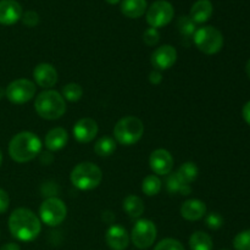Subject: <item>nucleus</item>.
I'll use <instances>...</instances> for the list:
<instances>
[{
  "mask_svg": "<svg viewBox=\"0 0 250 250\" xmlns=\"http://www.w3.org/2000/svg\"><path fill=\"white\" fill-rule=\"evenodd\" d=\"M9 229L12 237L21 242H32L42 231L41 220L32 210L19 208L9 217Z\"/></svg>",
  "mask_w": 250,
  "mask_h": 250,
  "instance_id": "1",
  "label": "nucleus"
},
{
  "mask_svg": "<svg viewBox=\"0 0 250 250\" xmlns=\"http://www.w3.org/2000/svg\"><path fill=\"white\" fill-rule=\"evenodd\" d=\"M42 149V142L37 134L32 132H20L12 137L9 144V155L20 164L28 163L37 158Z\"/></svg>",
  "mask_w": 250,
  "mask_h": 250,
  "instance_id": "2",
  "label": "nucleus"
},
{
  "mask_svg": "<svg viewBox=\"0 0 250 250\" xmlns=\"http://www.w3.org/2000/svg\"><path fill=\"white\" fill-rule=\"evenodd\" d=\"M37 114L44 120H58L66 112V102L56 90H44L34 102Z\"/></svg>",
  "mask_w": 250,
  "mask_h": 250,
  "instance_id": "3",
  "label": "nucleus"
},
{
  "mask_svg": "<svg viewBox=\"0 0 250 250\" xmlns=\"http://www.w3.org/2000/svg\"><path fill=\"white\" fill-rule=\"evenodd\" d=\"M71 183L81 190H92L102 183L103 172L93 163H81L71 171Z\"/></svg>",
  "mask_w": 250,
  "mask_h": 250,
  "instance_id": "4",
  "label": "nucleus"
},
{
  "mask_svg": "<svg viewBox=\"0 0 250 250\" xmlns=\"http://www.w3.org/2000/svg\"><path fill=\"white\" fill-rule=\"evenodd\" d=\"M144 134V125L138 117H122L114 127L115 141L121 146H133L138 143Z\"/></svg>",
  "mask_w": 250,
  "mask_h": 250,
  "instance_id": "5",
  "label": "nucleus"
},
{
  "mask_svg": "<svg viewBox=\"0 0 250 250\" xmlns=\"http://www.w3.org/2000/svg\"><path fill=\"white\" fill-rule=\"evenodd\" d=\"M193 42L202 53L207 55H214L219 53L224 46V36L215 27L205 26L195 31Z\"/></svg>",
  "mask_w": 250,
  "mask_h": 250,
  "instance_id": "6",
  "label": "nucleus"
},
{
  "mask_svg": "<svg viewBox=\"0 0 250 250\" xmlns=\"http://www.w3.org/2000/svg\"><path fill=\"white\" fill-rule=\"evenodd\" d=\"M39 216L46 226H59L67 216V208L58 197L46 198L39 208Z\"/></svg>",
  "mask_w": 250,
  "mask_h": 250,
  "instance_id": "7",
  "label": "nucleus"
},
{
  "mask_svg": "<svg viewBox=\"0 0 250 250\" xmlns=\"http://www.w3.org/2000/svg\"><path fill=\"white\" fill-rule=\"evenodd\" d=\"M158 234L155 224L150 220L141 219L134 224L129 239L138 249H148L154 244Z\"/></svg>",
  "mask_w": 250,
  "mask_h": 250,
  "instance_id": "8",
  "label": "nucleus"
},
{
  "mask_svg": "<svg viewBox=\"0 0 250 250\" xmlns=\"http://www.w3.org/2000/svg\"><path fill=\"white\" fill-rule=\"evenodd\" d=\"M36 92V83L27 80V78H20V80L12 81L7 85L6 90H5V95L12 104L21 105L33 99Z\"/></svg>",
  "mask_w": 250,
  "mask_h": 250,
  "instance_id": "9",
  "label": "nucleus"
},
{
  "mask_svg": "<svg viewBox=\"0 0 250 250\" xmlns=\"http://www.w3.org/2000/svg\"><path fill=\"white\" fill-rule=\"evenodd\" d=\"M175 10L173 6L166 0H156L146 10V22L151 28H161L167 26L173 19Z\"/></svg>",
  "mask_w": 250,
  "mask_h": 250,
  "instance_id": "10",
  "label": "nucleus"
},
{
  "mask_svg": "<svg viewBox=\"0 0 250 250\" xmlns=\"http://www.w3.org/2000/svg\"><path fill=\"white\" fill-rule=\"evenodd\" d=\"M176 61H177V51L168 44L156 48L150 58V62L154 70H158L160 72L172 67Z\"/></svg>",
  "mask_w": 250,
  "mask_h": 250,
  "instance_id": "11",
  "label": "nucleus"
},
{
  "mask_svg": "<svg viewBox=\"0 0 250 250\" xmlns=\"http://www.w3.org/2000/svg\"><path fill=\"white\" fill-rule=\"evenodd\" d=\"M149 165L156 176H166L172 171L173 158L166 149H156L150 154Z\"/></svg>",
  "mask_w": 250,
  "mask_h": 250,
  "instance_id": "12",
  "label": "nucleus"
},
{
  "mask_svg": "<svg viewBox=\"0 0 250 250\" xmlns=\"http://www.w3.org/2000/svg\"><path fill=\"white\" fill-rule=\"evenodd\" d=\"M98 131L99 128L95 120L84 117V119L78 120L73 126V137L78 143H90L97 137Z\"/></svg>",
  "mask_w": 250,
  "mask_h": 250,
  "instance_id": "13",
  "label": "nucleus"
},
{
  "mask_svg": "<svg viewBox=\"0 0 250 250\" xmlns=\"http://www.w3.org/2000/svg\"><path fill=\"white\" fill-rule=\"evenodd\" d=\"M34 82L42 88H51L58 82V71L50 63H39L33 70Z\"/></svg>",
  "mask_w": 250,
  "mask_h": 250,
  "instance_id": "14",
  "label": "nucleus"
},
{
  "mask_svg": "<svg viewBox=\"0 0 250 250\" xmlns=\"http://www.w3.org/2000/svg\"><path fill=\"white\" fill-rule=\"evenodd\" d=\"M105 241L111 250H125L129 244V234L120 225H111L105 233Z\"/></svg>",
  "mask_w": 250,
  "mask_h": 250,
  "instance_id": "15",
  "label": "nucleus"
},
{
  "mask_svg": "<svg viewBox=\"0 0 250 250\" xmlns=\"http://www.w3.org/2000/svg\"><path fill=\"white\" fill-rule=\"evenodd\" d=\"M22 7L16 0H0V23L11 26L21 20Z\"/></svg>",
  "mask_w": 250,
  "mask_h": 250,
  "instance_id": "16",
  "label": "nucleus"
},
{
  "mask_svg": "<svg viewBox=\"0 0 250 250\" xmlns=\"http://www.w3.org/2000/svg\"><path fill=\"white\" fill-rule=\"evenodd\" d=\"M181 215L187 221H199L207 215V205L199 199L186 200L181 207Z\"/></svg>",
  "mask_w": 250,
  "mask_h": 250,
  "instance_id": "17",
  "label": "nucleus"
},
{
  "mask_svg": "<svg viewBox=\"0 0 250 250\" xmlns=\"http://www.w3.org/2000/svg\"><path fill=\"white\" fill-rule=\"evenodd\" d=\"M67 131L62 127H55V128L50 129L45 136V146L50 151L61 150L67 144Z\"/></svg>",
  "mask_w": 250,
  "mask_h": 250,
  "instance_id": "18",
  "label": "nucleus"
},
{
  "mask_svg": "<svg viewBox=\"0 0 250 250\" xmlns=\"http://www.w3.org/2000/svg\"><path fill=\"white\" fill-rule=\"evenodd\" d=\"M212 11H214V6L210 0H198L190 9L189 17L195 24L204 23L211 17Z\"/></svg>",
  "mask_w": 250,
  "mask_h": 250,
  "instance_id": "19",
  "label": "nucleus"
},
{
  "mask_svg": "<svg viewBox=\"0 0 250 250\" xmlns=\"http://www.w3.org/2000/svg\"><path fill=\"white\" fill-rule=\"evenodd\" d=\"M146 0H122L121 12L128 19H138L146 11Z\"/></svg>",
  "mask_w": 250,
  "mask_h": 250,
  "instance_id": "20",
  "label": "nucleus"
},
{
  "mask_svg": "<svg viewBox=\"0 0 250 250\" xmlns=\"http://www.w3.org/2000/svg\"><path fill=\"white\" fill-rule=\"evenodd\" d=\"M144 203L139 197L129 194L124 200V210L131 219H139L144 212Z\"/></svg>",
  "mask_w": 250,
  "mask_h": 250,
  "instance_id": "21",
  "label": "nucleus"
},
{
  "mask_svg": "<svg viewBox=\"0 0 250 250\" xmlns=\"http://www.w3.org/2000/svg\"><path fill=\"white\" fill-rule=\"evenodd\" d=\"M175 173L183 185L189 186L190 183H193L197 180L198 175H199V168H198V166L194 163L188 161V163L182 164Z\"/></svg>",
  "mask_w": 250,
  "mask_h": 250,
  "instance_id": "22",
  "label": "nucleus"
},
{
  "mask_svg": "<svg viewBox=\"0 0 250 250\" xmlns=\"http://www.w3.org/2000/svg\"><path fill=\"white\" fill-rule=\"evenodd\" d=\"M189 247L192 250H212V239L208 233L198 231L189 238Z\"/></svg>",
  "mask_w": 250,
  "mask_h": 250,
  "instance_id": "23",
  "label": "nucleus"
},
{
  "mask_svg": "<svg viewBox=\"0 0 250 250\" xmlns=\"http://www.w3.org/2000/svg\"><path fill=\"white\" fill-rule=\"evenodd\" d=\"M94 151L99 156H110L116 151V141L110 136H104L95 142Z\"/></svg>",
  "mask_w": 250,
  "mask_h": 250,
  "instance_id": "24",
  "label": "nucleus"
},
{
  "mask_svg": "<svg viewBox=\"0 0 250 250\" xmlns=\"http://www.w3.org/2000/svg\"><path fill=\"white\" fill-rule=\"evenodd\" d=\"M161 187H163V182L159 178V176L156 175L146 176L143 180V183H142V190L148 197H153V195L159 194L161 190Z\"/></svg>",
  "mask_w": 250,
  "mask_h": 250,
  "instance_id": "25",
  "label": "nucleus"
},
{
  "mask_svg": "<svg viewBox=\"0 0 250 250\" xmlns=\"http://www.w3.org/2000/svg\"><path fill=\"white\" fill-rule=\"evenodd\" d=\"M177 28L180 31L181 36L185 38H192L197 31V24L193 22V20L189 16H182L177 21Z\"/></svg>",
  "mask_w": 250,
  "mask_h": 250,
  "instance_id": "26",
  "label": "nucleus"
},
{
  "mask_svg": "<svg viewBox=\"0 0 250 250\" xmlns=\"http://www.w3.org/2000/svg\"><path fill=\"white\" fill-rule=\"evenodd\" d=\"M62 98L71 103L78 102L83 95V88L78 83H68L62 88Z\"/></svg>",
  "mask_w": 250,
  "mask_h": 250,
  "instance_id": "27",
  "label": "nucleus"
},
{
  "mask_svg": "<svg viewBox=\"0 0 250 250\" xmlns=\"http://www.w3.org/2000/svg\"><path fill=\"white\" fill-rule=\"evenodd\" d=\"M233 248L236 250H250V229L239 232L234 237Z\"/></svg>",
  "mask_w": 250,
  "mask_h": 250,
  "instance_id": "28",
  "label": "nucleus"
},
{
  "mask_svg": "<svg viewBox=\"0 0 250 250\" xmlns=\"http://www.w3.org/2000/svg\"><path fill=\"white\" fill-rule=\"evenodd\" d=\"M154 250H186L180 241L173 238H165L159 242Z\"/></svg>",
  "mask_w": 250,
  "mask_h": 250,
  "instance_id": "29",
  "label": "nucleus"
},
{
  "mask_svg": "<svg viewBox=\"0 0 250 250\" xmlns=\"http://www.w3.org/2000/svg\"><path fill=\"white\" fill-rule=\"evenodd\" d=\"M186 185H183L178 177L176 176V173H172L167 177V181H166V189L170 194H176V193H181L182 188L185 187Z\"/></svg>",
  "mask_w": 250,
  "mask_h": 250,
  "instance_id": "30",
  "label": "nucleus"
},
{
  "mask_svg": "<svg viewBox=\"0 0 250 250\" xmlns=\"http://www.w3.org/2000/svg\"><path fill=\"white\" fill-rule=\"evenodd\" d=\"M205 224L210 229H219L224 225V217L219 212H210L209 215H207Z\"/></svg>",
  "mask_w": 250,
  "mask_h": 250,
  "instance_id": "31",
  "label": "nucleus"
},
{
  "mask_svg": "<svg viewBox=\"0 0 250 250\" xmlns=\"http://www.w3.org/2000/svg\"><path fill=\"white\" fill-rule=\"evenodd\" d=\"M143 41L144 43L148 46H154L159 43L160 41V33L158 32L156 28H148L143 34Z\"/></svg>",
  "mask_w": 250,
  "mask_h": 250,
  "instance_id": "32",
  "label": "nucleus"
},
{
  "mask_svg": "<svg viewBox=\"0 0 250 250\" xmlns=\"http://www.w3.org/2000/svg\"><path fill=\"white\" fill-rule=\"evenodd\" d=\"M22 22L28 27H34L39 23V15L36 11H27L22 15Z\"/></svg>",
  "mask_w": 250,
  "mask_h": 250,
  "instance_id": "33",
  "label": "nucleus"
},
{
  "mask_svg": "<svg viewBox=\"0 0 250 250\" xmlns=\"http://www.w3.org/2000/svg\"><path fill=\"white\" fill-rule=\"evenodd\" d=\"M9 205H10L9 194H7L4 189L0 188V214L6 212L7 209H9Z\"/></svg>",
  "mask_w": 250,
  "mask_h": 250,
  "instance_id": "34",
  "label": "nucleus"
},
{
  "mask_svg": "<svg viewBox=\"0 0 250 250\" xmlns=\"http://www.w3.org/2000/svg\"><path fill=\"white\" fill-rule=\"evenodd\" d=\"M149 81H150L151 84L154 85H158L163 82V75H161L160 71L158 70H154L151 71L150 75H149Z\"/></svg>",
  "mask_w": 250,
  "mask_h": 250,
  "instance_id": "35",
  "label": "nucleus"
},
{
  "mask_svg": "<svg viewBox=\"0 0 250 250\" xmlns=\"http://www.w3.org/2000/svg\"><path fill=\"white\" fill-rule=\"evenodd\" d=\"M242 115H243L244 121L250 126V102L246 103L243 106V110H242Z\"/></svg>",
  "mask_w": 250,
  "mask_h": 250,
  "instance_id": "36",
  "label": "nucleus"
},
{
  "mask_svg": "<svg viewBox=\"0 0 250 250\" xmlns=\"http://www.w3.org/2000/svg\"><path fill=\"white\" fill-rule=\"evenodd\" d=\"M103 221H105L106 224H112L115 221V215L111 211H104L102 215Z\"/></svg>",
  "mask_w": 250,
  "mask_h": 250,
  "instance_id": "37",
  "label": "nucleus"
},
{
  "mask_svg": "<svg viewBox=\"0 0 250 250\" xmlns=\"http://www.w3.org/2000/svg\"><path fill=\"white\" fill-rule=\"evenodd\" d=\"M0 250H21L20 249V246L16 243H7L4 244V246L0 248Z\"/></svg>",
  "mask_w": 250,
  "mask_h": 250,
  "instance_id": "38",
  "label": "nucleus"
},
{
  "mask_svg": "<svg viewBox=\"0 0 250 250\" xmlns=\"http://www.w3.org/2000/svg\"><path fill=\"white\" fill-rule=\"evenodd\" d=\"M246 71H247V75H248V77H249V80H250V59L248 60V62H247Z\"/></svg>",
  "mask_w": 250,
  "mask_h": 250,
  "instance_id": "39",
  "label": "nucleus"
},
{
  "mask_svg": "<svg viewBox=\"0 0 250 250\" xmlns=\"http://www.w3.org/2000/svg\"><path fill=\"white\" fill-rule=\"evenodd\" d=\"M105 1L109 2V4H111V5H115V4H119L121 0H105Z\"/></svg>",
  "mask_w": 250,
  "mask_h": 250,
  "instance_id": "40",
  "label": "nucleus"
},
{
  "mask_svg": "<svg viewBox=\"0 0 250 250\" xmlns=\"http://www.w3.org/2000/svg\"><path fill=\"white\" fill-rule=\"evenodd\" d=\"M1 163H2V154L1 151H0V166H1Z\"/></svg>",
  "mask_w": 250,
  "mask_h": 250,
  "instance_id": "41",
  "label": "nucleus"
},
{
  "mask_svg": "<svg viewBox=\"0 0 250 250\" xmlns=\"http://www.w3.org/2000/svg\"><path fill=\"white\" fill-rule=\"evenodd\" d=\"M221 250H227V249H221Z\"/></svg>",
  "mask_w": 250,
  "mask_h": 250,
  "instance_id": "42",
  "label": "nucleus"
}]
</instances>
